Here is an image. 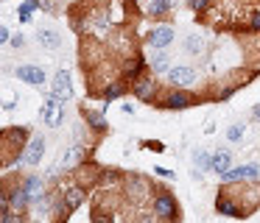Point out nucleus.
Here are the masks:
<instances>
[{
	"instance_id": "f257e3e1",
	"label": "nucleus",
	"mask_w": 260,
	"mask_h": 223,
	"mask_svg": "<svg viewBox=\"0 0 260 223\" xmlns=\"http://www.w3.org/2000/svg\"><path fill=\"white\" fill-rule=\"evenodd\" d=\"M148 206H151V217L157 220H182L179 201L171 190H154V198L148 201Z\"/></svg>"
},
{
	"instance_id": "f03ea898",
	"label": "nucleus",
	"mask_w": 260,
	"mask_h": 223,
	"mask_svg": "<svg viewBox=\"0 0 260 223\" xmlns=\"http://www.w3.org/2000/svg\"><path fill=\"white\" fill-rule=\"evenodd\" d=\"M202 100H204L202 95H193V92H187V89L174 87V89H168V92H162V98L157 100V106H154V109H165V112H185V109H193V106H199Z\"/></svg>"
},
{
	"instance_id": "7ed1b4c3",
	"label": "nucleus",
	"mask_w": 260,
	"mask_h": 223,
	"mask_svg": "<svg viewBox=\"0 0 260 223\" xmlns=\"http://www.w3.org/2000/svg\"><path fill=\"white\" fill-rule=\"evenodd\" d=\"M28 139H31V128L28 126H6L3 128V159H6L3 165H9L12 159H20V156L12 154V148L20 154Z\"/></svg>"
},
{
	"instance_id": "20e7f679",
	"label": "nucleus",
	"mask_w": 260,
	"mask_h": 223,
	"mask_svg": "<svg viewBox=\"0 0 260 223\" xmlns=\"http://www.w3.org/2000/svg\"><path fill=\"white\" fill-rule=\"evenodd\" d=\"M132 95H135L140 103H148V106H157L159 95H162V87H159L157 76H154L151 70L146 72V76H140L137 81H132Z\"/></svg>"
},
{
	"instance_id": "39448f33",
	"label": "nucleus",
	"mask_w": 260,
	"mask_h": 223,
	"mask_svg": "<svg viewBox=\"0 0 260 223\" xmlns=\"http://www.w3.org/2000/svg\"><path fill=\"white\" fill-rule=\"evenodd\" d=\"M45 151H48L45 137H42V134H31L25 148L20 151V165L23 167H40L42 159H45Z\"/></svg>"
},
{
	"instance_id": "423d86ee",
	"label": "nucleus",
	"mask_w": 260,
	"mask_h": 223,
	"mask_svg": "<svg viewBox=\"0 0 260 223\" xmlns=\"http://www.w3.org/2000/svg\"><path fill=\"white\" fill-rule=\"evenodd\" d=\"M165 81L179 89H193L199 84V70L190 64H171V70L165 72Z\"/></svg>"
},
{
	"instance_id": "0eeeda50",
	"label": "nucleus",
	"mask_w": 260,
	"mask_h": 223,
	"mask_svg": "<svg viewBox=\"0 0 260 223\" xmlns=\"http://www.w3.org/2000/svg\"><path fill=\"white\" fill-rule=\"evenodd\" d=\"M64 103L68 100L56 98L53 92H45V103H42V123H45L48 128H59L64 123Z\"/></svg>"
},
{
	"instance_id": "6e6552de",
	"label": "nucleus",
	"mask_w": 260,
	"mask_h": 223,
	"mask_svg": "<svg viewBox=\"0 0 260 223\" xmlns=\"http://www.w3.org/2000/svg\"><path fill=\"white\" fill-rule=\"evenodd\" d=\"M215 212L224 215V217H246V209L241 206L238 195H230L226 184H221L218 193H215Z\"/></svg>"
},
{
	"instance_id": "1a4fd4ad",
	"label": "nucleus",
	"mask_w": 260,
	"mask_h": 223,
	"mask_svg": "<svg viewBox=\"0 0 260 223\" xmlns=\"http://www.w3.org/2000/svg\"><path fill=\"white\" fill-rule=\"evenodd\" d=\"M218 178H221V184H226V187L246 184V181H257V178H260V167L254 165V162H246V165L230 167V170H226L224 176H218Z\"/></svg>"
},
{
	"instance_id": "9d476101",
	"label": "nucleus",
	"mask_w": 260,
	"mask_h": 223,
	"mask_svg": "<svg viewBox=\"0 0 260 223\" xmlns=\"http://www.w3.org/2000/svg\"><path fill=\"white\" fill-rule=\"evenodd\" d=\"M174 39H176L174 25H168V22H162V20H159V25H154L151 31L146 33V45H148V48H171Z\"/></svg>"
},
{
	"instance_id": "9b49d317",
	"label": "nucleus",
	"mask_w": 260,
	"mask_h": 223,
	"mask_svg": "<svg viewBox=\"0 0 260 223\" xmlns=\"http://www.w3.org/2000/svg\"><path fill=\"white\" fill-rule=\"evenodd\" d=\"M79 115H81V120L87 123V128H90V131L95 134V137H104V134L109 131L107 109H104V106H101V109H87V106H84V109H81Z\"/></svg>"
},
{
	"instance_id": "f8f14e48",
	"label": "nucleus",
	"mask_w": 260,
	"mask_h": 223,
	"mask_svg": "<svg viewBox=\"0 0 260 223\" xmlns=\"http://www.w3.org/2000/svg\"><path fill=\"white\" fill-rule=\"evenodd\" d=\"M148 72V59H146V53H135V56H129V59L123 61V67H120V78H126V81H137L140 76H146Z\"/></svg>"
},
{
	"instance_id": "ddd939ff",
	"label": "nucleus",
	"mask_w": 260,
	"mask_h": 223,
	"mask_svg": "<svg viewBox=\"0 0 260 223\" xmlns=\"http://www.w3.org/2000/svg\"><path fill=\"white\" fill-rule=\"evenodd\" d=\"M12 72H14V78H20L23 84H31V87H42L48 81L45 67H40V64H20Z\"/></svg>"
},
{
	"instance_id": "4468645a",
	"label": "nucleus",
	"mask_w": 260,
	"mask_h": 223,
	"mask_svg": "<svg viewBox=\"0 0 260 223\" xmlns=\"http://www.w3.org/2000/svg\"><path fill=\"white\" fill-rule=\"evenodd\" d=\"M190 170L196 178H204V173H213V151L207 148H193L190 154Z\"/></svg>"
},
{
	"instance_id": "2eb2a0df",
	"label": "nucleus",
	"mask_w": 260,
	"mask_h": 223,
	"mask_svg": "<svg viewBox=\"0 0 260 223\" xmlns=\"http://www.w3.org/2000/svg\"><path fill=\"white\" fill-rule=\"evenodd\" d=\"M146 59H148V70H151L154 76H165V72L171 70V56H168V48H148Z\"/></svg>"
},
{
	"instance_id": "dca6fc26",
	"label": "nucleus",
	"mask_w": 260,
	"mask_h": 223,
	"mask_svg": "<svg viewBox=\"0 0 260 223\" xmlns=\"http://www.w3.org/2000/svg\"><path fill=\"white\" fill-rule=\"evenodd\" d=\"M148 187H151V184H148L146 178H140V176H126V181H123L126 198L135 201V204H140L143 198H148Z\"/></svg>"
},
{
	"instance_id": "f3484780",
	"label": "nucleus",
	"mask_w": 260,
	"mask_h": 223,
	"mask_svg": "<svg viewBox=\"0 0 260 223\" xmlns=\"http://www.w3.org/2000/svg\"><path fill=\"white\" fill-rule=\"evenodd\" d=\"M20 184H23V190L28 193L31 204H37V201L45 195V190H48V178H45V176H37V173H28V176H23V178H20Z\"/></svg>"
},
{
	"instance_id": "a211bd4d",
	"label": "nucleus",
	"mask_w": 260,
	"mask_h": 223,
	"mask_svg": "<svg viewBox=\"0 0 260 223\" xmlns=\"http://www.w3.org/2000/svg\"><path fill=\"white\" fill-rule=\"evenodd\" d=\"M126 92H132V84L126 81V78H118V81L107 84V87H104V92H101V106L107 109L112 100H123Z\"/></svg>"
},
{
	"instance_id": "6ab92c4d",
	"label": "nucleus",
	"mask_w": 260,
	"mask_h": 223,
	"mask_svg": "<svg viewBox=\"0 0 260 223\" xmlns=\"http://www.w3.org/2000/svg\"><path fill=\"white\" fill-rule=\"evenodd\" d=\"M51 92L62 100H70L73 98V81H70V72L68 70H56L51 78Z\"/></svg>"
},
{
	"instance_id": "aec40b11",
	"label": "nucleus",
	"mask_w": 260,
	"mask_h": 223,
	"mask_svg": "<svg viewBox=\"0 0 260 223\" xmlns=\"http://www.w3.org/2000/svg\"><path fill=\"white\" fill-rule=\"evenodd\" d=\"M182 53L193 56V59L204 56L207 53V42H204V36H199V33H185V36H182Z\"/></svg>"
},
{
	"instance_id": "412c9836",
	"label": "nucleus",
	"mask_w": 260,
	"mask_h": 223,
	"mask_svg": "<svg viewBox=\"0 0 260 223\" xmlns=\"http://www.w3.org/2000/svg\"><path fill=\"white\" fill-rule=\"evenodd\" d=\"M230 167H235V154L230 148H215L213 151V173L215 176H224Z\"/></svg>"
},
{
	"instance_id": "4be33fe9",
	"label": "nucleus",
	"mask_w": 260,
	"mask_h": 223,
	"mask_svg": "<svg viewBox=\"0 0 260 223\" xmlns=\"http://www.w3.org/2000/svg\"><path fill=\"white\" fill-rule=\"evenodd\" d=\"M62 195H64V201H68V206H70V212H76V209H81V204L87 201V184H70L68 190H62Z\"/></svg>"
},
{
	"instance_id": "5701e85b",
	"label": "nucleus",
	"mask_w": 260,
	"mask_h": 223,
	"mask_svg": "<svg viewBox=\"0 0 260 223\" xmlns=\"http://www.w3.org/2000/svg\"><path fill=\"white\" fill-rule=\"evenodd\" d=\"M87 156H90V151L84 148V145H70V151L64 154V159H62V165H64V170H73V167H81L87 162Z\"/></svg>"
},
{
	"instance_id": "b1692460",
	"label": "nucleus",
	"mask_w": 260,
	"mask_h": 223,
	"mask_svg": "<svg viewBox=\"0 0 260 223\" xmlns=\"http://www.w3.org/2000/svg\"><path fill=\"white\" fill-rule=\"evenodd\" d=\"M37 42H40L45 50L62 48V36H59V31H53V28H40V31H37Z\"/></svg>"
},
{
	"instance_id": "393cba45",
	"label": "nucleus",
	"mask_w": 260,
	"mask_h": 223,
	"mask_svg": "<svg viewBox=\"0 0 260 223\" xmlns=\"http://www.w3.org/2000/svg\"><path fill=\"white\" fill-rule=\"evenodd\" d=\"M171 11H174V6H171L168 0H148L146 3V14L151 17V20H165Z\"/></svg>"
},
{
	"instance_id": "a878e982",
	"label": "nucleus",
	"mask_w": 260,
	"mask_h": 223,
	"mask_svg": "<svg viewBox=\"0 0 260 223\" xmlns=\"http://www.w3.org/2000/svg\"><path fill=\"white\" fill-rule=\"evenodd\" d=\"M126 176L118 170V167H101L98 170V184H104V187H115V184H123Z\"/></svg>"
},
{
	"instance_id": "bb28decb",
	"label": "nucleus",
	"mask_w": 260,
	"mask_h": 223,
	"mask_svg": "<svg viewBox=\"0 0 260 223\" xmlns=\"http://www.w3.org/2000/svg\"><path fill=\"white\" fill-rule=\"evenodd\" d=\"M34 11H42V0H23V3L17 6V20L25 25V22H31Z\"/></svg>"
},
{
	"instance_id": "cd10ccee",
	"label": "nucleus",
	"mask_w": 260,
	"mask_h": 223,
	"mask_svg": "<svg viewBox=\"0 0 260 223\" xmlns=\"http://www.w3.org/2000/svg\"><path fill=\"white\" fill-rule=\"evenodd\" d=\"M243 84H238V81H230V84H221V87H215V92L210 95V100H215V103H224V100H230L232 95L241 89Z\"/></svg>"
},
{
	"instance_id": "c85d7f7f",
	"label": "nucleus",
	"mask_w": 260,
	"mask_h": 223,
	"mask_svg": "<svg viewBox=\"0 0 260 223\" xmlns=\"http://www.w3.org/2000/svg\"><path fill=\"white\" fill-rule=\"evenodd\" d=\"M243 134H246V123H232V126L226 128V139H230L232 145L243 142Z\"/></svg>"
},
{
	"instance_id": "c756f323",
	"label": "nucleus",
	"mask_w": 260,
	"mask_h": 223,
	"mask_svg": "<svg viewBox=\"0 0 260 223\" xmlns=\"http://www.w3.org/2000/svg\"><path fill=\"white\" fill-rule=\"evenodd\" d=\"M187 9H190L196 17H204L210 9H213V0H187Z\"/></svg>"
},
{
	"instance_id": "7c9ffc66",
	"label": "nucleus",
	"mask_w": 260,
	"mask_h": 223,
	"mask_svg": "<svg viewBox=\"0 0 260 223\" xmlns=\"http://www.w3.org/2000/svg\"><path fill=\"white\" fill-rule=\"evenodd\" d=\"M64 173H68V170H64V165H62V162H56V165H51V167H48V173H45L48 184H53L59 176H64Z\"/></svg>"
},
{
	"instance_id": "2f4dec72",
	"label": "nucleus",
	"mask_w": 260,
	"mask_h": 223,
	"mask_svg": "<svg viewBox=\"0 0 260 223\" xmlns=\"http://www.w3.org/2000/svg\"><path fill=\"white\" fill-rule=\"evenodd\" d=\"M249 31L260 33V9H254L252 14H249Z\"/></svg>"
},
{
	"instance_id": "473e14b6",
	"label": "nucleus",
	"mask_w": 260,
	"mask_h": 223,
	"mask_svg": "<svg viewBox=\"0 0 260 223\" xmlns=\"http://www.w3.org/2000/svg\"><path fill=\"white\" fill-rule=\"evenodd\" d=\"M154 176H159V178H171V181H174L176 173H174V170H168V167H154Z\"/></svg>"
},
{
	"instance_id": "72a5a7b5",
	"label": "nucleus",
	"mask_w": 260,
	"mask_h": 223,
	"mask_svg": "<svg viewBox=\"0 0 260 223\" xmlns=\"http://www.w3.org/2000/svg\"><path fill=\"white\" fill-rule=\"evenodd\" d=\"M23 45H25V36H23V33H14V36H12V42H9V48L23 50Z\"/></svg>"
},
{
	"instance_id": "f704fd0d",
	"label": "nucleus",
	"mask_w": 260,
	"mask_h": 223,
	"mask_svg": "<svg viewBox=\"0 0 260 223\" xmlns=\"http://www.w3.org/2000/svg\"><path fill=\"white\" fill-rule=\"evenodd\" d=\"M0 42L3 45L12 42V31H9V25H0Z\"/></svg>"
},
{
	"instance_id": "c9c22d12",
	"label": "nucleus",
	"mask_w": 260,
	"mask_h": 223,
	"mask_svg": "<svg viewBox=\"0 0 260 223\" xmlns=\"http://www.w3.org/2000/svg\"><path fill=\"white\" fill-rule=\"evenodd\" d=\"M140 145H143V148H151V151H165V145H162V142H148V139H143Z\"/></svg>"
},
{
	"instance_id": "e433bc0d",
	"label": "nucleus",
	"mask_w": 260,
	"mask_h": 223,
	"mask_svg": "<svg viewBox=\"0 0 260 223\" xmlns=\"http://www.w3.org/2000/svg\"><path fill=\"white\" fill-rule=\"evenodd\" d=\"M120 112H123V115H135V103H129V100H120Z\"/></svg>"
},
{
	"instance_id": "4c0bfd02",
	"label": "nucleus",
	"mask_w": 260,
	"mask_h": 223,
	"mask_svg": "<svg viewBox=\"0 0 260 223\" xmlns=\"http://www.w3.org/2000/svg\"><path fill=\"white\" fill-rule=\"evenodd\" d=\"M42 11H48V14H56V6H53V0H42Z\"/></svg>"
},
{
	"instance_id": "58836bf2",
	"label": "nucleus",
	"mask_w": 260,
	"mask_h": 223,
	"mask_svg": "<svg viewBox=\"0 0 260 223\" xmlns=\"http://www.w3.org/2000/svg\"><path fill=\"white\" fill-rule=\"evenodd\" d=\"M249 117H252V123H260V103L252 106V115H249Z\"/></svg>"
},
{
	"instance_id": "ea45409f",
	"label": "nucleus",
	"mask_w": 260,
	"mask_h": 223,
	"mask_svg": "<svg viewBox=\"0 0 260 223\" xmlns=\"http://www.w3.org/2000/svg\"><path fill=\"white\" fill-rule=\"evenodd\" d=\"M12 109H17V98H14V100H6V103H3V112H12Z\"/></svg>"
},
{
	"instance_id": "a19ab883",
	"label": "nucleus",
	"mask_w": 260,
	"mask_h": 223,
	"mask_svg": "<svg viewBox=\"0 0 260 223\" xmlns=\"http://www.w3.org/2000/svg\"><path fill=\"white\" fill-rule=\"evenodd\" d=\"M168 3H171V6H176V3H179V0H168Z\"/></svg>"
}]
</instances>
